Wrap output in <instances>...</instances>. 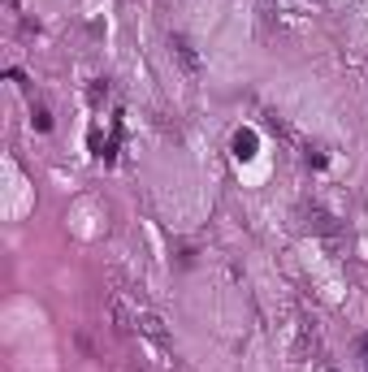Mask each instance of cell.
I'll return each instance as SVG.
<instances>
[{"label": "cell", "instance_id": "1", "mask_svg": "<svg viewBox=\"0 0 368 372\" xmlns=\"http://www.w3.org/2000/svg\"><path fill=\"white\" fill-rule=\"evenodd\" d=\"M113 321H117V334H122V338H147V342L169 346L165 316L152 312V307H147L143 299H135V294H117V299H113Z\"/></svg>", "mask_w": 368, "mask_h": 372}, {"label": "cell", "instance_id": "2", "mask_svg": "<svg viewBox=\"0 0 368 372\" xmlns=\"http://www.w3.org/2000/svg\"><path fill=\"white\" fill-rule=\"evenodd\" d=\"M169 43H174V52H178V61L186 65V74H199V70H204V65H199V52L191 48V39H186V35H174Z\"/></svg>", "mask_w": 368, "mask_h": 372}, {"label": "cell", "instance_id": "3", "mask_svg": "<svg viewBox=\"0 0 368 372\" xmlns=\"http://www.w3.org/2000/svg\"><path fill=\"white\" fill-rule=\"evenodd\" d=\"M234 156H238V161H251V156H256V130H238L234 134Z\"/></svg>", "mask_w": 368, "mask_h": 372}, {"label": "cell", "instance_id": "4", "mask_svg": "<svg viewBox=\"0 0 368 372\" xmlns=\"http://www.w3.org/2000/svg\"><path fill=\"white\" fill-rule=\"evenodd\" d=\"M307 221H312V230H321V234H330V238L338 234L334 217H330V212H321V208H312V212H307Z\"/></svg>", "mask_w": 368, "mask_h": 372}, {"label": "cell", "instance_id": "5", "mask_svg": "<svg viewBox=\"0 0 368 372\" xmlns=\"http://www.w3.org/2000/svg\"><path fill=\"white\" fill-rule=\"evenodd\" d=\"M31 122H35V130H52V113L43 104H31Z\"/></svg>", "mask_w": 368, "mask_h": 372}, {"label": "cell", "instance_id": "6", "mask_svg": "<svg viewBox=\"0 0 368 372\" xmlns=\"http://www.w3.org/2000/svg\"><path fill=\"white\" fill-rule=\"evenodd\" d=\"M321 372H338V368H334V363H321Z\"/></svg>", "mask_w": 368, "mask_h": 372}]
</instances>
